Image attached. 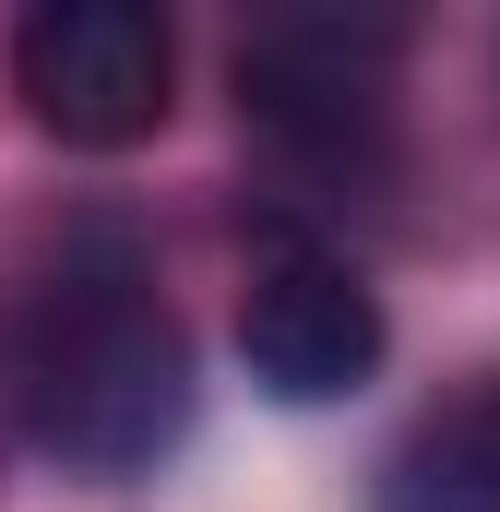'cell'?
Wrapping results in <instances>:
<instances>
[{
	"label": "cell",
	"instance_id": "3957f363",
	"mask_svg": "<svg viewBox=\"0 0 500 512\" xmlns=\"http://www.w3.org/2000/svg\"><path fill=\"white\" fill-rule=\"evenodd\" d=\"M239 120L286 167H381L393 131V24H334V12H286L239 48Z\"/></svg>",
	"mask_w": 500,
	"mask_h": 512
},
{
	"label": "cell",
	"instance_id": "6da1fadb",
	"mask_svg": "<svg viewBox=\"0 0 500 512\" xmlns=\"http://www.w3.org/2000/svg\"><path fill=\"white\" fill-rule=\"evenodd\" d=\"M24 441L72 477H143L191 429V346L155 298V262L120 227H72L12 310Z\"/></svg>",
	"mask_w": 500,
	"mask_h": 512
},
{
	"label": "cell",
	"instance_id": "7a4b0ae2",
	"mask_svg": "<svg viewBox=\"0 0 500 512\" xmlns=\"http://www.w3.org/2000/svg\"><path fill=\"white\" fill-rule=\"evenodd\" d=\"M167 84H179V36L143 0H36L12 24V96H24L36 131H60L72 155L143 143V131L167 120Z\"/></svg>",
	"mask_w": 500,
	"mask_h": 512
},
{
	"label": "cell",
	"instance_id": "277c9868",
	"mask_svg": "<svg viewBox=\"0 0 500 512\" xmlns=\"http://www.w3.org/2000/svg\"><path fill=\"white\" fill-rule=\"evenodd\" d=\"M239 358L274 405H334L381 370V298L346 251H322L310 227H262L239 286Z\"/></svg>",
	"mask_w": 500,
	"mask_h": 512
},
{
	"label": "cell",
	"instance_id": "5b68a950",
	"mask_svg": "<svg viewBox=\"0 0 500 512\" xmlns=\"http://www.w3.org/2000/svg\"><path fill=\"white\" fill-rule=\"evenodd\" d=\"M381 512H500V370L441 393L393 465H381Z\"/></svg>",
	"mask_w": 500,
	"mask_h": 512
}]
</instances>
